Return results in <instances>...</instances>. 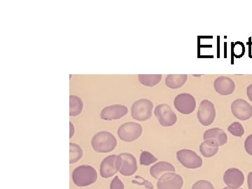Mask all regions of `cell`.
Here are the masks:
<instances>
[{
    "mask_svg": "<svg viewBox=\"0 0 252 189\" xmlns=\"http://www.w3.org/2000/svg\"><path fill=\"white\" fill-rule=\"evenodd\" d=\"M142 127L137 123L129 122L123 124L119 127L118 135L122 141L133 142L142 135Z\"/></svg>",
    "mask_w": 252,
    "mask_h": 189,
    "instance_id": "5",
    "label": "cell"
},
{
    "mask_svg": "<svg viewBox=\"0 0 252 189\" xmlns=\"http://www.w3.org/2000/svg\"><path fill=\"white\" fill-rule=\"evenodd\" d=\"M69 126H70V132H69V133H70V135H69V137L72 138V136L74 135V127L72 123H69Z\"/></svg>",
    "mask_w": 252,
    "mask_h": 189,
    "instance_id": "32",
    "label": "cell"
},
{
    "mask_svg": "<svg viewBox=\"0 0 252 189\" xmlns=\"http://www.w3.org/2000/svg\"><path fill=\"white\" fill-rule=\"evenodd\" d=\"M214 87L220 95H229L234 92L235 84L229 77H220L214 82Z\"/></svg>",
    "mask_w": 252,
    "mask_h": 189,
    "instance_id": "15",
    "label": "cell"
},
{
    "mask_svg": "<svg viewBox=\"0 0 252 189\" xmlns=\"http://www.w3.org/2000/svg\"><path fill=\"white\" fill-rule=\"evenodd\" d=\"M175 109L185 115L192 114L196 107V101L192 94H181L175 97L174 101Z\"/></svg>",
    "mask_w": 252,
    "mask_h": 189,
    "instance_id": "9",
    "label": "cell"
},
{
    "mask_svg": "<svg viewBox=\"0 0 252 189\" xmlns=\"http://www.w3.org/2000/svg\"><path fill=\"white\" fill-rule=\"evenodd\" d=\"M168 172H175V167L168 162H158L150 168V175L156 180H159L164 174Z\"/></svg>",
    "mask_w": 252,
    "mask_h": 189,
    "instance_id": "17",
    "label": "cell"
},
{
    "mask_svg": "<svg viewBox=\"0 0 252 189\" xmlns=\"http://www.w3.org/2000/svg\"><path fill=\"white\" fill-rule=\"evenodd\" d=\"M192 189H215V188L209 181L200 180L194 184Z\"/></svg>",
    "mask_w": 252,
    "mask_h": 189,
    "instance_id": "26",
    "label": "cell"
},
{
    "mask_svg": "<svg viewBox=\"0 0 252 189\" xmlns=\"http://www.w3.org/2000/svg\"><path fill=\"white\" fill-rule=\"evenodd\" d=\"M223 182L230 189H238L243 185L245 182V175L239 169L229 168L223 175Z\"/></svg>",
    "mask_w": 252,
    "mask_h": 189,
    "instance_id": "12",
    "label": "cell"
},
{
    "mask_svg": "<svg viewBox=\"0 0 252 189\" xmlns=\"http://www.w3.org/2000/svg\"><path fill=\"white\" fill-rule=\"evenodd\" d=\"M247 94L249 99L252 102V84H250L247 89Z\"/></svg>",
    "mask_w": 252,
    "mask_h": 189,
    "instance_id": "30",
    "label": "cell"
},
{
    "mask_svg": "<svg viewBox=\"0 0 252 189\" xmlns=\"http://www.w3.org/2000/svg\"><path fill=\"white\" fill-rule=\"evenodd\" d=\"M128 112V109L125 105L114 104L108 106L101 112V119L106 121L117 120L125 117Z\"/></svg>",
    "mask_w": 252,
    "mask_h": 189,
    "instance_id": "13",
    "label": "cell"
},
{
    "mask_svg": "<svg viewBox=\"0 0 252 189\" xmlns=\"http://www.w3.org/2000/svg\"><path fill=\"white\" fill-rule=\"evenodd\" d=\"M184 180L175 172H168L160 177L157 183L158 189H182Z\"/></svg>",
    "mask_w": 252,
    "mask_h": 189,
    "instance_id": "10",
    "label": "cell"
},
{
    "mask_svg": "<svg viewBox=\"0 0 252 189\" xmlns=\"http://www.w3.org/2000/svg\"><path fill=\"white\" fill-rule=\"evenodd\" d=\"M187 79V74H169L165 79V84L171 89H180L185 85Z\"/></svg>",
    "mask_w": 252,
    "mask_h": 189,
    "instance_id": "18",
    "label": "cell"
},
{
    "mask_svg": "<svg viewBox=\"0 0 252 189\" xmlns=\"http://www.w3.org/2000/svg\"><path fill=\"white\" fill-rule=\"evenodd\" d=\"M233 116L240 121H247L252 117V106L243 99H237L231 104Z\"/></svg>",
    "mask_w": 252,
    "mask_h": 189,
    "instance_id": "11",
    "label": "cell"
},
{
    "mask_svg": "<svg viewBox=\"0 0 252 189\" xmlns=\"http://www.w3.org/2000/svg\"><path fill=\"white\" fill-rule=\"evenodd\" d=\"M223 189H230V188H229V187H224V188H223Z\"/></svg>",
    "mask_w": 252,
    "mask_h": 189,
    "instance_id": "33",
    "label": "cell"
},
{
    "mask_svg": "<svg viewBox=\"0 0 252 189\" xmlns=\"http://www.w3.org/2000/svg\"><path fill=\"white\" fill-rule=\"evenodd\" d=\"M245 149L247 153L252 157V134L249 135L245 141Z\"/></svg>",
    "mask_w": 252,
    "mask_h": 189,
    "instance_id": "29",
    "label": "cell"
},
{
    "mask_svg": "<svg viewBox=\"0 0 252 189\" xmlns=\"http://www.w3.org/2000/svg\"><path fill=\"white\" fill-rule=\"evenodd\" d=\"M216 118V109L215 104L207 99L200 102L198 111V119L204 126L212 125Z\"/></svg>",
    "mask_w": 252,
    "mask_h": 189,
    "instance_id": "8",
    "label": "cell"
},
{
    "mask_svg": "<svg viewBox=\"0 0 252 189\" xmlns=\"http://www.w3.org/2000/svg\"><path fill=\"white\" fill-rule=\"evenodd\" d=\"M228 131L235 137H241L245 134V129L240 123L234 122L230 124L228 127Z\"/></svg>",
    "mask_w": 252,
    "mask_h": 189,
    "instance_id": "24",
    "label": "cell"
},
{
    "mask_svg": "<svg viewBox=\"0 0 252 189\" xmlns=\"http://www.w3.org/2000/svg\"><path fill=\"white\" fill-rule=\"evenodd\" d=\"M153 108L154 104L149 99H138L131 107L132 117L138 122H145L152 118Z\"/></svg>",
    "mask_w": 252,
    "mask_h": 189,
    "instance_id": "3",
    "label": "cell"
},
{
    "mask_svg": "<svg viewBox=\"0 0 252 189\" xmlns=\"http://www.w3.org/2000/svg\"><path fill=\"white\" fill-rule=\"evenodd\" d=\"M157 161H158L157 158L150 152L144 151L141 154L140 158V165L149 166V165H152V164Z\"/></svg>",
    "mask_w": 252,
    "mask_h": 189,
    "instance_id": "23",
    "label": "cell"
},
{
    "mask_svg": "<svg viewBox=\"0 0 252 189\" xmlns=\"http://www.w3.org/2000/svg\"><path fill=\"white\" fill-rule=\"evenodd\" d=\"M117 167L121 175L126 177L135 175L138 169L135 157L129 153H122L118 156Z\"/></svg>",
    "mask_w": 252,
    "mask_h": 189,
    "instance_id": "4",
    "label": "cell"
},
{
    "mask_svg": "<svg viewBox=\"0 0 252 189\" xmlns=\"http://www.w3.org/2000/svg\"><path fill=\"white\" fill-rule=\"evenodd\" d=\"M83 157V151L77 144H69V162L71 164L79 161Z\"/></svg>",
    "mask_w": 252,
    "mask_h": 189,
    "instance_id": "22",
    "label": "cell"
},
{
    "mask_svg": "<svg viewBox=\"0 0 252 189\" xmlns=\"http://www.w3.org/2000/svg\"><path fill=\"white\" fill-rule=\"evenodd\" d=\"M219 146L214 141L207 140L202 142L200 146V152L205 158L215 157L219 152Z\"/></svg>",
    "mask_w": 252,
    "mask_h": 189,
    "instance_id": "19",
    "label": "cell"
},
{
    "mask_svg": "<svg viewBox=\"0 0 252 189\" xmlns=\"http://www.w3.org/2000/svg\"><path fill=\"white\" fill-rule=\"evenodd\" d=\"M248 183L249 189H252V172L249 173L248 177Z\"/></svg>",
    "mask_w": 252,
    "mask_h": 189,
    "instance_id": "31",
    "label": "cell"
},
{
    "mask_svg": "<svg viewBox=\"0 0 252 189\" xmlns=\"http://www.w3.org/2000/svg\"><path fill=\"white\" fill-rule=\"evenodd\" d=\"M117 155L113 154V155L106 157L101 162L99 171H100V175L102 178H110L117 173Z\"/></svg>",
    "mask_w": 252,
    "mask_h": 189,
    "instance_id": "14",
    "label": "cell"
},
{
    "mask_svg": "<svg viewBox=\"0 0 252 189\" xmlns=\"http://www.w3.org/2000/svg\"><path fill=\"white\" fill-rule=\"evenodd\" d=\"M84 103L82 99L77 95L69 96V115L77 117L82 112Z\"/></svg>",
    "mask_w": 252,
    "mask_h": 189,
    "instance_id": "20",
    "label": "cell"
},
{
    "mask_svg": "<svg viewBox=\"0 0 252 189\" xmlns=\"http://www.w3.org/2000/svg\"><path fill=\"white\" fill-rule=\"evenodd\" d=\"M178 161L188 169L200 168L203 165V159L200 156L190 149H182L177 152Z\"/></svg>",
    "mask_w": 252,
    "mask_h": 189,
    "instance_id": "6",
    "label": "cell"
},
{
    "mask_svg": "<svg viewBox=\"0 0 252 189\" xmlns=\"http://www.w3.org/2000/svg\"><path fill=\"white\" fill-rule=\"evenodd\" d=\"M135 180H132V182L135 185L144 186L146 189H154V185L149 181L146 180L140 176H135Z\"/></svg>",
    "mask_w": 252,
    "mask_h": 189,
    "instance_id": "25",
    "label": "cell"
},
{
    "mask_svg": "<svg viewBox=\"0 0 252 189\" xmlns=\"http://www.w3.org/2000/svg\"><path fill=\"white\" fill-rule=\"evenodd\" d=\"M138 79L142 85L153 87L160 82L162 75L161 74H139Z\"/></svg>",
    "mask_w": 252,
    "mask_h": 189,
    "instance_id": "21",
    "label": "cell"
},
{
    "mask_svg": "<svg viewBox=\"0 0 252 189\" xmlns=\"http://www.w3.org/2000/svg\"><path fill=\"white\" fill-rule=\"evenodd\" d=\"M233 54L235 57L240 58L245 54V46L243 43L238 42L235 44L234 47H233Z\"/></svg>",
    "mask_w": 252,
    "mask_h": 189,
    "instance_id": "27",
    "label": "cell"
},
{
    "mask_svg": "<svg viewBox=\"0 0 252 189\" xmlns=\"http://www.w3.org/2000/svg\"><path fill=\"white\" fill-rule=\"evenodd\" d=\"M154 114L162 127H171L177 123V114L168 104H159L154 110Z\"/></svg>",
    "mask_w": 252,
    "mask_h": 189,
    "instance_id": "7",
    "label": "cell"
},
{
    "mask_svg": "<svg viewBox=\"0 0 252 189\" xmlns=\"http://www.w3.org/2000/svg\"><path fill=\"white\" fill-rule=\"evenodd\" d=\"M91 145L97 153H109L117 147V140L110 132L102 131L94 136Z\"/></svg>",
    "mask_w": 252,
    "mask_h": 189,
    "instance_id": "1",
    "label": "cell"
},
{
    "mask_svg": "<svg viewBox=\"0 0 252 189\" xmlns=\"http://www.w3.org/2000/svg\"><path fill=\"white\" fill-rule=\"evenodd\" d=\"M110 189H124V183L118 176L114 177L111 182Z\"/></svg>",
    "mask_w": 252,
    "mask_h": 189,
    "instance_id": "28",
    "label": "cell"
},
{
    "mask_svg": "<svg viewBox=\"0 0 252 189\" xmlns=\"http://www.w3.org/2000/svg\"><path fill=\"white\" fill-rule=\"evenodd\" d=\"M203 139L205 140H210L216 142L219 147L224 145L228 142V135L224 130L219 127L209 129L204 133Z\"/></svg>",
    "mask_w": 252,
    "mask_h": 189,
    "instance_id": "16",
    "label": "cell"
},
{
    "mask_svg": "<svg viewBox=\"0 0 252 189\" xmlns=\"http://www.w3.org/2000/svg\"><path fill=\"white\" fill-rule=\"evenodd\" d=\"M72 177L73 182L77 187H88L97 181V173L90 165H81L74 169Z\"/></svg>",
    "mask_w": 252,
    "mask_h": 189,
    "instance_id": "2",
    "label": "cell"
}]
</instances>
